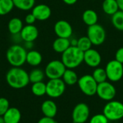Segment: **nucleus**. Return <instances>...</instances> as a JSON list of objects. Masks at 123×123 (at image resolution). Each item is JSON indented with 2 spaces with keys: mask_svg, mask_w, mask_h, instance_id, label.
<instances>
[{
  "mask_svg": "<svg viewBox=\"0 0 123 123\" xmlns=\"http://www.w3.org/2000/svg\"><path fill=\"white\" fill-rule=\"evenodd\" d=\"M6 80L11 88L21 89L29 84V74L21 67H12L6 75Z\"/></svg>",
  "mask_w": 123,
  "mask_h": 123,
  "instance_id": "f257e3e1",
  "label": "nucleus"
},
{
  "mask_svg": "<svg viewBox=\"0 0 123 123\" xmlns=\"http://www.w3.org/2000/svg\"><path fill=\"white\" fill-rule=\"evenodd\" d=\"M90 114L89 108L84 103H79L75 106L72 112L74 123H85L89 119Z\"/></svg>",
  "mask_w": 123,
  "mask_h": 123,
  "instance_id": "9b49d317",
  "label": "nucleus"
},
{
  "mask_svg": "<svg viewBox=\"0 0 123 123\" xmlns=\"http://www.w3.org/2000/svg\"><path fill=\"white\" fill-rule=\"evenodd\" d=\"M61 61L66 68L75 69L84 62V51L76 46H71L62 53Z\"/></svg>",
  "mask_w": 123,
  "mask_h": 123,
  "instance_id": "f03ea898",
  "label": "nucleus"
},
{
  "mask_svg": "<svg viewBox=\"0 0 123 123\" xmlns=\"http://www.w3.org/2000/svg\"><path fill=\"white\" fill-rule=\"evenodd\" d=\"M117 4L119 7V9L123 11V0H117Z\"/></svg>",
  "mask_w": 123,
  "mask_h": 123,
  "instance_id": "e433bc0d",
  "label": "nucleus"
},
{
  "mask_svg": "<svg viewBox=\"0 0 123 123\" xmlns=\"http://www.w3.org/2000/svg\"><path fill=\"white\" fill-rule=\"evenodd\" d=\"M115 59L123 64V47H120L117 50L115 56Z\"/></svg>",
  "mask_w": 123,
  "mask_h": 123,
  "instance_id": "473e14b6",
  "label": "nucleus"
},
{
  "mask_svg": "<svg viewBox=\"0 0 123 123\" xmlns=\"http://www.w3.org/2000/svg\"><path fill=\"white\" fill-rule=\"evenodd\" d=\"M45 72H43L42 70L39 68H35L32 70L29 74L30 83H35L43 81L45 78Z\"/></svg>",
  "mask_w": 123,
  "mask_h": 123,
  "instance_id": "bb28decb",
  "label": "nucleus"
},
{
  "mask_svg": "<svg viewBox=\"0 0 123 123\" xmlns=\"http://www.w3.org/2000/svg\"><path fill=\"white\" fill-rule=\"evenodd\" d=\"M14 7L13 0H0V15H6Z\"/></svg>",
  "mask_w": 123,
  "mask_h": 123,
  "instance_id": "cd10ccee",
  "label": "nucleus"
},
{
  "mask_svg": "<svg viewBox=\"0 0 123 123\" xmlns=\"http://www.w3.org/2000/svg\"><path fill=\"white\" fill-rule=\"evenodd\" d=\"M23 27V22L19 17H13L8 22L9 32L12 35H17L20 33Z\"/></svg>",
  "mask_w": 123,
  "mask_h": 123,
  "instance_id": "aec40b11",
  "label": "nucleus"
},
{
  "mask_svg": "<svg viewBox=\"0 0 123 123\" xmlns=\"http://www.w3.org/2000/svg\"><path fill=\"white\" fill-rule=\"evenodd\" d=\"M27 53V51L23 46L14 44L8 49L6 57L12 67H22L26 62Z\"/></svg>",
  "mask_w": 123,
  "mask_h": 123,
  "instance_id": "7ed1b4c3",
  "label": "nucleus"
},
{
  "mask_svg": "<svg viewBox=\"0 0 123 123\" xmlns=\"http://www.w3.org/2000/svg\"><path fill=\"white\" fill-rule=\"evenodd\" d=\"M54 32L58 37L70 38L73 34V28L68 22L61 20L55 22L54 25Z\"/></svg>",
  "mask_w": 123,
  "mask_h": 123,
  "instance_id": "f8f14e48",
  "label": "nucleus"
},
{
  "mask_svg": "<svg viewBox=\"0 0 123 123\" xmlns=\"http://www.w3.org/2000/svg\"><path fill=\"white\" fill-rule=\"evenodd\" d=\"M102 9L108 15H113L119 9L117 0H104L102 3Z\"/></svg>",
  "mask_w": 123,
  "mask_h": 123,
  "instance_id": "5701e85b",
  "label": "nucleus"
},
{
  "mask_svg": "<svg viewBox=\"0 0 123 123\" xmlns=\"http://www.w3.org/2000/svg\"><path fill=\"white\" fill-rule=\"evenodd\" d=\"M92 1H94V0H92Z\"/></svg>",
  "mask_w": 123,
  "mask_h": 123,
  "instance_id": "58836bf2",
  "label": "nucleus"
},
{
  "mask_svg": "<svg viewBox=\"0 0 123 123\" xmlns=\"http://www.w3.org/2000/svg\"><path fill=\"white\" fill-rule=\"evenodd\" d=\"M66 91V83L61 78L50 79L46 83V94L50 98H58Z\"/></svg>",
  "mask_w": 123,
  "mask_h": 123,
  "instance_id": "1a4fd4ad",
  "label": "nucleus"
},
{
  "mask_svg": "<svg viewBox=\"0 0 123 123\" xmlns=\"http://www.w3.org/2000/svg\"><path fill=\"white\" fill-rule=\"evenodd\" d=\"M31 91L36 96H43L46 94V84L43 81L32 83Z\"/></svg>",
  "mask_w": 123,
  "mask_h": 123,
  "instance_id": "a878e982",
  "label": "nucleus"
},
{
  "mask_svg": "<svg viewBox=\"0 0 123 123\" xmlns=\"http://www.w3.org/2000/svg\"><path fill=\"white\" fill-rule=\"evenodd\" d=\"M103 114L110 121H117L123 118V104L119 101H110L103 109Z\"/></svg>",
  "mask_w": 123,
  "mask_h": 123,
  "instance_id": "20e7f679",
  "label": "nucleus"
},
{
  "mask_svg": "<svg viewBox=\"0 0 123 123\" xmlns=\"http://www.w3.org/2000/svg\"><path fill=\"white\" fill-rule=\"evenodd\" d=\"M43 57L41 54L36 50H31L27 53L26 62L32 67H37L41 64Z\"/></svg>",
  "mask_w": 123,
  "mask_h": 123,
  "instance_id": "6ab92c4d",
  "label": "nucleus"
},
{
  "mask_svg": "<svg viewBox=\"0 0 123 123\" xmlns=\"http://www.w3.org/2000/svg\"><path fill=\"white\" fill-rule=\"evenodd\" d=\"M84 62L87 66L96 68L102 62V56L97 50L91 48L84 52Z\"/></svg>",
  "mask_w": 123,
  "mask_h": 123,
  "instance_id": "ddd939ff",
  "label": "nucleus"
},
{
  "mask_svg": "<svg viewBox=\"0 0 123 123\" xmlns=\"http://www.w3.org/2000/svg\"><path fill=\"white\" fill-rule=\"evenodd\" d=\"M25 20V22L27 23V25H33V23L37 20L32 13L27 14Z\"/></svg>",
  "mask_w": 123,
  "mask_h": 123,
  "instance_id": "72a5a7b5",
  "label": "nucleus"
},
{
  "mask_svg": "<svg viewBox=\"0 0 123 123\" xmlns=\"http://www.w3.org/2000/svg\"><path fill=\"white\" fill-rule=\"evenodd\" d=\"M81 91L88 96L97 94L98 83L91 75H84L79 78L77 82Z\"/></svg>",
  "mask_w": 123,
  "mask_h": 123,
  "instance_id": "39448f33",
  "label": "nucleus"
},
{
  "mask_svg": "<svg viewBox=\"0 0 123 123\" xmlns=\"http://www.w3.org/2000/svg\"><path fill=\"white\" fill-rule=\"evenodd\" d=\"M14 7L23 11L32 9L35 4V0H13Z\"/></svg>",
  "mask_w": 123,
  "mask_h": 123,
  "instance_id": "b1692460",
  "label": "nucleus"
},
{
  "mask_svg": "<svg viewBox=\"0 0 123 123\" xmlns=\"http://www.w3.org/2000/svg\"><path fill=\"white\" fill-rule=\"evenodd\" d=\"M9 108V101L4 97L0 98V116H3Z\"/></svg>",
  "mask_w": 123,
  "mask_h": 123,
  "instance_id": "2f4dec72",
  "label": "nucleus"
},
{
  "mask_svg": "<svg viewBox=\"0 0 123 123\" xmlns=\"http://www.w3.org/2000/svg\"><path fill=\"white\" fill-rule=\"evenodd\" d=\"M86 36L94 46L102 45L106 40V31L105 28L98 23L88 26Z\"/></svg>",
  "mask_w": 123,
  "mask_h": 123,
  "instance_id": "423d86ee",
  "label": "nucleus"
},
{
  "mask_svg": "<svg viewBox=\"0 0 123 123\" xmlns=\"http://www.w3.org/2000/svg\"><path fill=\"white\" fill-rule=\"evenodd\" d=\"M94 80L97 82V83H101L105 81H107V76L106 73V70L104 68L102 67H96L94 70L92 75Z\"/></svg>",
  "mask_w": 123,
  "mask_h": 123,
  "instance_id": "c85d7f7f",
  "label": "nucleus"
},
{
  "mask_svg": "<svg viewBox=\"0 0 123 123\" xmlns=\"http://www.w3.org/2000/svg\"><path fill=\"white\" fill-rule=\"evenodd\" d=\"M97 95L102 100L110 101L113 100L116 96V88L110 83L105 81L98 83L97 89Z\"/></svg>",
  "mask_w": 123,
  "mask_h": 123,
  "instance_id": "9d476101",
  "label": "nucleus"
},
{
  "mask_svg": "<svg viewBox=\"0 0 123 123\" xmlns=\"http://www.w3.org/2000/svg\"><path fill=\"white\" fill-rule=\"evenodd\" d=\"M62 1L68 5H73V4H76L78 0H62Z\"/></svg>",
  "mask_w": 123,
  "mask_h": 123,
  "instance_id": "c9c22d12",
  "label": "nucleus"
},
{
  "mask_svg": "<svg viewBox=\"0 0 123 123\" xmlns=\"http://www.w3.org/2000/svg\"><path fill=\"white\" fill-rule=\"evenodd\" d=\"M62 80L64 81L66 85L74 86L76 83H77L79 78L77 73L74 70V69L66 68L62 76Z\"/></svg>",
  "mask_w": 123,
  "mask_h": 123,
  "instance_id": "4be33fe9",
  "label": "nucleus"
},
{
  "mask_svg": "<svg viewBox=\"0 0 123 123\" xmlns=\"http://www.w3.org/2000/svg\"><path fill=\"white\" fill-rule=\"evenodd\" d=\"M71 41L69 38L58 37L53 43V49L57 53L62 54L71 46Z\"/></svg>",
  "mask_w": 123,
  "mask_h": 123,
  "instance_id": "a211bd4d",
  "label": "nucleus"
},
{
  "mask_svg": "<svg viewBox=\"0 0 123 123\" xmlns=\"http://www.w3.org/2000/svg\"><path fill=\"white\" fill-rule=\"evenodd\" d=\"M19 35L25 42H33L38 37L39 32L34 25H27L22 28Z\"/></svg>",
  "mask_w": 123,
  "mask_h": 123,
  "instance_id": "4468645a",
  "label": "nucleus"
},
{
  "mask_svg": "<svg viewBox=\"0 0 123 123\" xmlns=\"http://www.w3.org/2000/svg\"><path fill=\"white\" fill-rule=\"evenodd\" d=\"M92 43L91 42L90 39L88 38V36H82L80 37L79 39H77V44L76 46L81 50L82 51H86L89 49H90L92 46Z\"/></svg>",
  "mask_w": 123,
  "mask_h": 123,
  "instance_id": "c756f323",
  "label": "nucleus"
},
{
  "mask_svg": "<svg viewBox=\"0 0 123 123\" xmlns=\"http://www.w3.org/2000/svg\"><path fill=\"white\" fill-rule=\"evenodd\" d=\"M105 70L107 79L111 82H118L123 77V64L116 59L110 61L106 67Z\"/></svg>",
  "mask_w": 123,
  "mask_h": 123,
  "instance_id": "0eeeda50",
  "label": "nucleus"
},
{
  "mask_svg": "<svg viewBox=\"0 0 123 123\" xmlns=\"http://www.w3.org/2000/svg\"><path fill=\"white\" fill-rule=\"evenodd\" d=\"M32 13L37 20L44 21L50 18L51 15V9L48 5L40 4L34 6L32 10Z\"/></svg>",
  "mask_w": 123,
  "mask_h": 123,
  "instance_id": "2eb2a0df",
  "label": "nucleus"
},
{
  "mask_svg": "<svg viewBox=\"0 0 123 123\" xmlns=\"http://www.w3.org/2000/svg\"><path fill=\"white\" fill-rule=\"evenodd\" d=\"M111 21L113 26L117 30L123 31V11L118 10L116 13L112 15Z\"/></svg>",
  "mask_w": 123,
  "mask_h": 123,
  "instance_id": "393cba45",
  "label": "nucleus"
},
{
  "mask_svg": "<svg viewBox=\"0 0 123 123\" xmlns=\"http://www.w3.org/2000/svg\"><path fill=\"white\" fill-rule=\"evenodd\" d=\"M66 70V67L61 60H52L47 64L45 69V74L49 79L62 78Z\"/></svg>",
  "mask_w": 123,
  "mask_h": 123,
  "instance_id": "6e6552de",
  "label": "nucleus"
},
{
  "mask_svg": "<svg viewBox=\"0 0 123 123\" xmlns=\"http://www.w3.org/2000/svg\"><path fill=\"white\" fill-rule=\"evenodd\" d=\"M82 20L83 22L87 25L90 26L97 23L98 21V14L96 11L89 9L85 10L82 14Z\"/></svg>",
  "mask_w": 123,
  "mask_h": 123,
  "instance_id": "412c9836",
  "label": "nucleus"
},
{
  "mask_svg": "<svg viewBox=\"0 0 123 123\" xmlns=\"http://www.w3.org/2000/svg\"><path fill=\"white\" fill-rule=\"evenodd\" d=\"M109 120L104 114H97L92 117L89 123H108Z\"/></svg>",
  "mask_w": 123,
  "mask_h": 123,
  "instance_id": "7c9ffc66",
  "label": "nucleus"
},
{
  "mask_svg": "<svg viewBox=\"0 0 123 123\" xmlns=\"http://www.w3.org/2000/svg\"><path fill=\"white\" fill-rule=\"evenodd\" d=\"M0 123H5L3 116H0Z\"/></svg>",
  "mask_w": 123,
  "mask_h": 123,
  "instance_id": "4c0bfd02",
  "label": "nucleus"
},
{
  "mask_svg": "<svg viewBox=\"0 0 123 123\" xmlns=\"http://www.w3.org/2000/svg\"><path fill=\"white\" fill-rule=\"evenodd\" d=\"M5 123H19L22 115L20 111L16 107H9L3 115Z\"/></svg>",
  "mask_w": 123,
  "mask_h": 123,
  "instance_id": "f3484780",
  "label": "nucleus"
},
{
  "mask_svg": "<svg viewBox=\"0 0 123 123\" xmlns=\"http://www.w3.org/2000/svg\"><path fill=\"white\" fill-rule=\"evenodd\" d=\"M41 111L45 117L54 118L58 112L57 105L52 100H45L41 105Z\"/></svg>",
  "mask_w": 123,
  "mask_h": 123,
  "instance_id": "dca6fc26",
  "label": "nucleus"
},
{
  "mask_svg": "<svg viewBox=\"0 0 123 123\" xmlns=\"http://www.w3.org/2000/svg\"><path fill=\"white\" fill-rule=\"evenodd\" d=\"M37 123H57L56 121L53 119V118H51V117H42Z\"/></svg>",
  "mask_w": 123,
  "mask_h": 123,
  "instance_id": "f704fd0d",
  "label": "nucleus"
}]
</instances>
